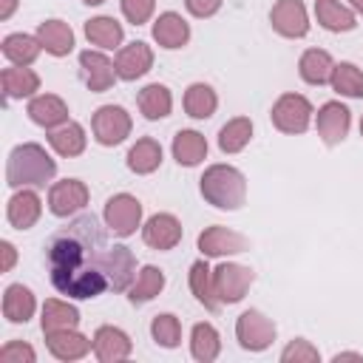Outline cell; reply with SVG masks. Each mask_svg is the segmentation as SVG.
<instances>
[{
	"label": "cell",
	"mask_w": 363,
	"mask_h": 363,
	"mask_svg": "<svg viewBox=\"0 0 363 363\" xmlns=\"http://www.w3.org/2000/svg\"><path fill=\"white\" fill-rule=\"evenodd\" d=\"M108 250V235L96 216L85 213L74 218L48 244V269L54 289L77 301L102 295L111 286L105 272Z\"/></svg>",
	"instance_id": "1"
},
{
	"label": "cell",
	"mask_w": 363,
	"mask_h": 363,
	"mask_svg": "<svg viewBox=\"0 0 363 363\" xmlns=\"http://www.w3.org/2000/svg\"><path fill=\"white\" fill-rule=\"evenodd\" d=\"M54 173H57V162L37 142L17 145L9 153V164H6L9 187H43L45 182L54 179Z\"/></svg>",
	"instance_id": "2"
},
{
	"label": "cell",
	"mask_w": 363,
	"mask_h": 363,
	"mask_svg": "<svg viewBox=\"0 0 363 363\" xmlns=\"http://www.w3.org/2000/svg\"><path fill=\"white\" fill-rule=\"evenodd\" d=\"M201 196L218 210H238L247 201V179L233 164H210L199 179Z\"/></svg>",
	"instance_id": "3"
},
{
	"label": "cell",
	"mask_w": 363,
	"mask_h": 363,
	"mask_svg": "<svg viewBox=\"0 0 363 363\" xmlns=\"http://www.w3.org/2000/svg\"><path fill=\"white\" fill-rule=\"evenodd\" d=\"M105 227L119 235V238H128L136 233V227L142 224V201L130 193H116L105 201Z\"/></svg>",
	"instance_id": "4"
},
{
	"label": "cell",
	"mask_w": 363,
	"mask_h": 363,
	"mask_svg": "<svg viewBox=\"0 0 363 363\" xmlns=\"http://www.w3.org/2000/svg\"><path fill=\"white\" fill-rule=\"evenodd\" d=\"M91 128H94V139L105 147H113V145H122L128 136H130V113L122 108V105H102L96 108L94 119H91Z\"/></svg>",
	"instance_id": "5"
},
{
	"label": "cell",
	"mask_w": 363,
	"mask_h": 363,
	"mask_svg": "<svg viewBox=\"0 0 363 363\" xmlns=\"http://www.w3.org/2000/svg\"><path fill=\"white\" fill-rule=\"evenodd\" d=\"M252 281H255V272L244 264L224 261L213 269V286H216V298L221 303H238L247 295V289L252 286Z\"/></svg>",
	"instance_id": "6"
},
{
	"label": "cell",
	"mask_w": 363,
	"mask_h": 363,
	"mask_svg": "<svg viewBox=\"0 0 363 363\" xmlns=\"http://www.w3.org/2000/svg\"><path fill=\"white\" fill-rule=\"evenodd\" d=\"M272 125L281 133H303L312 122V105L301 94H284L272 105Z\"/></svg>",
	"instance_id": "7"
},
{
	"label": "cell",
	"mask_w": 363,
	"mask_h": 363,
	"mask_svg": "<svg viewBox=\"0 0 363 363\" xmlns=\"http://www.w3.org/2000/svg\"><path fill=\"white\" fill-rule=\"evenodd\" d=\"M235 337L247 352H264L275 340V323L264 312L247 309L235 320Z\"/></svg>",
	"instance_id": "8"
},
{
	"label": "cell",
	"mask_w": 363,
	"mask_h": 363,
	"mask_svg": "<svg viewBox=\"0 0 363 363\" xmlns=\"http://www.w3.org/2000/svg\"><path fill=\"white\" fill-rule=\"evenodd\" d=\"M88 204V187L79 179H62L54 182L48 190V210L60 218H68L74 213H79Z\"/></svg>",
	"instance_id": "9"
},
{
	"label": "cell",
	"mask_w": 363,
	"mask_h": 363,
	"mask_svg": "<svg viewBox=\"0 0 363 363\" xmlns=\"http://www.w3.org/2000/svg\"><path fill=\"white\" fill-rule=\"evenodd\" d=\"M269 23L281 37L298 40L309 31V14L301 0H278L269 11Z\"/></svg>",
	"instance_id": "10"
},
{
	"label": "cell",
	"mask_w": 363,
	"mask_h": 363,
	"mask_svg": "<svg viewBox=\"0 0 363 363\" xmlns=\"http://www.w3.org/2000/svg\"><path fill=\"white\" fill-rule=\"evenodd\" d=\"M199 250L204 258H221V255H235V252H247L250 250V241L235 233V230H227V227H207L201 235H199Z\"/></svg>",
	"instance_id": "11"
},
{
	"label": "cell",
	"mask_w": 363,
	"mask_h": 363,
	"mask_svg": "<svg viewBox=\"0 0 363 363\" xmlns=\"http://www.w3.org/2000/svg\"><path fill=\"white\" fill-rule=\"evenodd\" d=\"M113 65H116V77H119V79L133 82V79H139V77H145V74L150 71V65H153V51H150V45L142 43V40L128 43V45L119 48Z\"/></svg>",
	"instance_id": "12"
},
{
	"label": "cell",
	"mask_w": 363,
	"mask_h": 363,
	"mask_svg": "<svg viewBox=\"0 0 363 363\" xmlns=\"http://www.w3.org/2000/svg\"><path fill=\"white\" fill-rule=\"evenodd\" d=\"M79 71H82V79L85 85L94 91V94H102L113 85L116 79V65L102 54V51H82L79 54Z\"/></svg>",
	"instance_id": "13"
},
{
	"label": "cell",
	"mask_w": 363,
	"mask_h": 363,
	"mask_svg": "<svg viewBox=\"0 0 363 363\" xmlns=\"http://www.w3.org/2000/svg\"><path fill=\"white\" fill-rule=\"evenodd\" d=\"M105 272H108V284L113 292H128L130 284L136 281V258L128 247L113 244L105 255Z\"/></svg>",
	"instance_id": "14"
},
{
	"label": "cell",
	"mask_w": 363,
	"mask_h": 363,
	"mask_svg": "<svg viewBox=\"0 0 363 363\" xmlns=\"http://www.w3.org/2000/svg\"><path fill=\"white\" fill-rule=\"evenodd\" d=\"M142 238L147 247L153 250H173L179 241H182V224L176 216L170 213H156L145 221L142 227Z\"/></svg>",
	"instance_id": "15"
},
{
	"label": "cell",
	"mask_w": 363,
	"mask_h": 363,
	"mask_svg": "<svg viewBox=\"0 0 363 363\" xmlns=\"http://www.w3.org/2000/svg\"><path fill=\"white\" fill-rule=\"evenodd\" d=\"M349 125H352V113H349L346 105H340V102L320 105V111H318V136L326 145L343 142L346 133H349Z\"/></svg>",
	"instance_id": "16"
},
{
	"label": "cell",
	"mask_w": 363,
	"mask_h": 363,
	"mask_svg": "<svg viewBox=\"0 0 363 363\" xmlns=\"http://www.w3.org/2000/svg\"><path fill=\"white\" fill-rule=\"evenodd\" d=\"M133 343L119 326H99L94 335V354L102 363H119L130 354Z\"/></svg>",
	"instance_id": "17"
},
{
	"label": "cell",
	"mask_w": 363,
	"mask_h": 363,
	"mask_svg": "<svg viewBox=\"0 0 363 363\" xmlns=\"http://www.w3.org/2000/svg\"><path fill=\"white\" fill-rule=\"evenodd\" d=\"M40 213H43L40 196H37L34 190H26V187L17 190V193L9 199V207H6V218H9V224H11L14 230H31V227L37 224Z\"/></svg>",
	"instance_id": "18"
},
{
	"label": "cell",
	"mask_w": 363,
	"mask_h": 363,
	"mask_svg": "<svg viewBox=\"0 0 363 363\" xmlns=\"http://www.w3.org/2000/svg\"><path fill=\"white\" fill-rule=\"evenodd\" d=\"M48 352L57 360H79L94 349V340L79 335L77 329H60V332H45Z\"/></svg>",
	"instance_id": "19"
},
{
	"label": "cell",
	"mask_w": 363,
	"mask_h": 363,
	"mask_svg": "<svg viewBox=\"0 0 363 363\" xmlns=\"http://www.w3.org/2000/svg\"><path fill=\"white\" fill-rule=\"evenodd\" d=\"M28 116H31V122H37L40 128L54 130V128H60V125L68 122V105H65L57 94H40V96H31V102H28Z\"/></svg>",
	"instance_id": "20"
},
{
	"label": "cell",
	"mask_w": 363,
	"mask_h": 363,
	"mask_svg": "<svg viewBox=\"0 0 363 363\" xmlns=\"http://www.w3.org/2000/svg\"><path fill=\"white\" fill-rule=\"evenodd\" d=\"M153 40L162 45V48H182V45H187V40H190V26H187V20L182 17V14H176V11H164V14H159L156 17V23H153Z\"/></svg>",
	"instance_id": "21"
},
{
	"label": "cell",
	"mask_w": 363,
	"mask_h": 363,
	"mask_svg": "<svg viewBox=\"0 0 363 363\" xmlns=\"http://www.w3.org/2000/svg\"><path fill=\"white\" fill-rule=\"evenodd\" d=\"M37 40L43 43V48L51 57H65V54L74 51V31L62 20H45V23H40Z\"/></svg>",
	"instance_id": "22"
},
{
	"label": "cell",
	"mask_w": 363,
	"mask_h": 363,
	"mask_svg": "<svg viewBox=\"0 0 363 363\" xmlns=\"http://www.w3.org/2000/svg\"><path fill=\"white\" fill-rule=\"evenodd\" d=\"M37 309V301H34V292L23 284H11L6 286L3 292V318L11 320V323H26Z\"/></svg>",
	"instance_id": "23"
},
{
	"label": "cell",
	"mask_w": 363,
	"mask_h": 363,
	"mask_svg": "<svg viewBox=\"0 0 363 363\" xmlns=\"http://www.w3.org/2000/svg\"><path fill=\"white\" fill-rule=\"evenodd\" d=\"M315 17L326 31H352L357 26V17L349 6L340 0H315Z\"/></svg>",
	"instance_id": "24"
},
{
	"label": "cell",
	"mask_w": 363,
	"mask_h": 363,
	"mask_svg": "<svg viewBox=\"0 0 363 363\" xmlns=\"http://www.w3.org/2000/svg\"><path fill=\"white\" fill-rule=\"evenodd\" d=\"M298 71H301V79H303V82H309V85H326V82L332 79L335 62H332L329 51H323V48H309V51L301 54Z\"/></svg>",
	"instance_id": "25"
},
{
	"label": "cell",
	"mask_w": 363,
	"mask_h": 363,
	"mask_svg": "<svg viewBox=\"0 0 363 363\" xmlns=\"http://www.w3.org/2000/svg\"><path fill=\"white\" fill-rule=\"evenodd\" d=\"M0 79H3L6 99H23V96H34V91H40V77L28 65L3 68V77Z\"/></svg>",
	"instance_id": "26"
},
{
	"label": "cell",
	"mask_w": 363,
	"mask_h": 363,
	"mask_svg": "<svg viewBox=\"0 0 363 363\" xmlns=\"http://www.w3.org/2000/svg\"><path fill=\"white\" fill-rule=\"evenodd\" d=\"M136 102H139V111L145 113V119H164L170 113V108H173V94H170L167 85L150 82V85H145L139 91Z\"/></svg>",
	"instance_id": "27"
},
{
	"label": "cell",
	"mask_w": 363,
	"mask_h": 363,
	"mask_svg": "<svg viewBox=\"0 0 363 363\" xmlns=\"http://www.w3.org/2000/svg\"><path fill=\"white\" fill-rule=\"evenodd\" d=\"M207 156V139L199 130H179L173 136V159L184 167H196Z\"/></svg>",
	"instance_id": "28"
},
{
	"label": "cell",
	"mask_w": 363,
	"mask_h": 363,
	"mask_svg": "<svg viewBox=\"0 0 363 363\" xmlns=\"http://www.w3.org/2000/svg\"><path fill=\"white\" fill-rule=\"evenodd\" d=\"M162 289H164V272H162L159 267L147 264V267H142V269H139L136 281L130 284V289H128V301L139 306V303L153 301Z\"/></svg>",
	"instance_id": "29"
},
{
	"label": "cell",
	"mask_w": 363,
	"mask_h": 363,
	"mask_svg": "<svg viewBox=\"0 0 363 363\" xmlns=\"http://www.w3.org/2000/svg\"><path fill=\"white\" fill-rule=\"evenodd\" d=\"M43 332H60V329H77L79 323V312L77 306H71L68 301H57V298H48L43 303Z\"/></svg>",
	"instance_id": "30"
},
{
	"label": "cell",
	"mask_w": 363,
	"mask_h": 363,
	"mask_svg": "<svg viewBox=\"0 0 363 363\" xmlns=\"http://www.w3.org/2000/svg\"><path fill=\"white\" fill-rule=\"evenodd\" d=\"M159 164H162V145L156 139H150V136L136 139V145L128 150V167L133 173H139V176L153 173Z\"/></svg>",
	"instance_id": "31"
},
{
	"label": "cell",
	"mask_w": 363,
	"mask_h": 363,
	"mask_svg": "<svg viewBox=\"0 0 363 363\" xmlns=\"http://www.w3.org/2000/svg\"><path fill=\"white\" fill-rule=\"evenodd\" d=\"M85 37H88L91 45H99V48L111 51V48L122 45L125 31L113 17H94V20L85 23Z\"/></svg>",
	"instance_id": "32"
},
{
	"label": "cell",
	"mask_w": 363,
	"mask_h": 363,
	"mask_svg": "<svg viewBox=\"0 0 363 363\" xmlns=\"http://www.w3.org/2000/svg\"><path fill=\"white\" fill-rule=\"evenodd\" d=\"M43 51V43L31 34H9L3 40V57L11 65H31Z\"/></svg>",
	"instance_id": "33"
},
{
	"label": "cell",
	"mask_w": 363,
	"mask_h": 363,
	"mask_svg": "<svg viewBox=\"0 0 363 363\" xmlns=\"http://www.w3.org/2000/svg\"><path fill=\"white\" fill-rule=\"evenodd\" d=\"M218 108V96L207 82H193L184 91V111L193 119H210Z\"/></svg>",
	"instance_id": "34"
},
{
	"label": "cell",
	"mask_w": 363,
	"mask_h": 363,
	"mask_svg": "<svg viewBox=\"0 0 363 363\" xmlns=\"http://www.w3.org/2000/svg\"><path fill=\"white\" fill-rule=\"evenodd\" d=\"M48 145L60 156H68V159L71 156H79L85 150V130L77 122H65V125H60V128H54L48 133Z\"/></svg>",
	"instance_id": "35"
},
{
	"label": "cell",
	"mask_w": 363,
	"mask_h": 363,
	"mask_svg": "<svg viewBox=\"0 0 363 363\" xmlns=\"http://www.w3.org/2000/svg\"><path fill=\"white\" fill-rule=\"evenodd\" d=\"M190 289H193L196 301H199L204 309L216 312V309L221 306V301L216 298V286H213V269L207 267V261H196V264L190 267Z\"/></svg>",
	"instance_id": "36"
},
{
	"label": "cell",
	"mask_w": 363,
	"mask_h": 363,
	"mask_svg": "<svg viewBox=\"0 0 363 363\" xmlns=\"http://www.w3.org/2000/svg\"><path fill=\"white\" fill-rule=\"evenodd\" d=\"M221 352V340H218V332L216 326L210 323H196L193 332H190V354L199 360V363H210L216 360Z\"/></svg>",
	"instance_id": "37"
},
{
	"label": "cell",
	"mask_w": 363,
	"mask_h": 363,
	"mask_svg": "<svg viewBox=\"0 0 363 363\" xmlns=\"http://www.w3.org/2000/svg\"><path fill=\"white\" fill-rule=\"evenodd\" d=\"M250 139H252V122L247 116H235L227 125H221V130H218L221 153H238V150L247 147Z\"/></svg>",
	"instance_id": "38"
},
{
	"label": "cell",
	"mask_w": 363,
	"mask_h": 363,
	"mask_svg": "<svg viewBox=\"0 0 363 363\" xmlns=\"http://www.w3.org/2000/svg\"><path fill=\"white\" fill-rule=\"evenodd\" d=\"M329 85H332L340 96L360 99V96H363V71H360L354 62H337L335 71H332Z\"/></svg>",
	"instance_id": "39"
},
{
	"label": "cell",
	"mask_w": 363,
	"mask_h": 363,
	"mask_svg": "<svg viewBox=\"0 0 363 363\" xmlns=\"http://www.w3.org/2000/svg\"><path fill=\"white\" fill-rule=\"evenodd\" d=\"M150 335H153V340H156L159 346H164V349H176V346H179V340H182L179 318H176V315H170V312L156 315V318L150 320Z\"/></svg>",
	"instance_id": "40"
},
{
	"label": "cell",
	"mask_w": 363,
	"mask_h": 363,
	"mask_svg": "<svg viewBox=\"0 0 363 363\" xmlns=\"http://www.w3.org/2000/svg\"><path fill=\"white\" fill-rule=\"evenodd\" d=\"M281 360H284V363H315V360H320V354H318V349H315L309 340L295 337V340L281 352Z\"/></svg>",
	"instance_id": "41"
},
{
	"label": "cell",
	"mask_w": 363,
	"mask_h": 363,
	"mask_svg": "<svg viewBox=\"0 0 363 363\" xmlns=\"http://www.w3.org/2000/svg\"><path fill=\"white\" fill-rule=\"evenodd\" d=\"M153 9H156V0H122V14L133 26L147 23L150 14H153Z\"/></svg>",
	"instance_id": "42"
},
{
	"label": "cell",
	"mask_w": 363,
	"mask_h": 363,
	"mask_svg": "<svg viewBox=\"0 0 363 363\" xmlns=\"http://www.w3.org/2000/svg\"><path fill=\"white\" fill-rule=\"evenodd\" d=\"M0 360H3V363H34L37 354H34V349H31L28 343H23V340H9V343L0 349Z\"/></svg>",
	"instance_id": "43"
},
{
	"label": "cell",
	"mask_w": 363,
	"mask_h": 363,
	"mask_svg": "<svg viewBox=\"0 0 363 363\" xmlns=\"http://www.w3.org/2000/svg\"><path fill=\"white\" fill-rule=\"evenodd\" d=\"M184 9H187L193 17L204 20V17H213V14L221 9V0H184Z\"/></svg>",
	"instance_id": "44"
},
{
	"label": "cell",
	"mask_w": 363,
	"mask_h": 363,
	"mask_svg": "<svg viewBox=\"0 0 363 363\" xmlns=\"http://www.w3.org/2000/svg\"><path fill=\"white\" fill-rule=\"evenodd\" d=\"M0 252H3V264H0V269H3V272H11V267H14V261H17V250H14V244H11V241H0Z\"/></svg>",
	"instance_id": "45"
},
{
	"label": "cell",
	"mask_w": 363,
	"mask_h": 363,
	"mask_svg": "<svg viewBox=\"0 0 363 363\" xmlns=\"http://www.w3.org/2000/svg\"><path fill=\"white\" fill-rule=\"evenodd\" d=\"M17 9V0H0V20H9Z\"/></svg>",
	"instance_id": "46"
},
{
	"label": "cell",
	"mask_w": 363,
	"mask_h": 363,
	"mask_svg": "<svg viewBox=\"0 0 363 363\" xmlns=\"http://www.w3.org/2000/svg\"><path fill=\"white\" fill-rule=\"evenodd\" d=\"M332 360H335V363H340V360H363V357H360L357 352H337Z\"/></svg>",
	"instance_id": "47"
},
{
	"label": "cell",
	"mask_w": 363,
	"mask_h": 363,
	"mask_svg": "<svg viewBox=\"0 0 363 363\" xmlns=\"http://www.w3.org/2000/svg\"><path fill=\"white\" fill-rule=\"evenodd\" d=\"M349 6H352L357 14H363V0H349Z\"/></svg>",
	"instance_id": "48"
},
{
	"label": "cell",
	"mask_w": 363,
	"mask_h": 363,
	"mask_svg": "<svg viewBox=\"0 0 363 363\" xmlns=\"http://www.w3.org/2000/svg\"><path fill=\"white\" fill-rule=\"evenodd\" d=\"M85 6H99V3H105V0H82Z\"/></svg>",
	"instance_id": "49"
},
{
	"label": "cell",
	"mask_w": 363,
	"mask_h": 363,
	"mask_svg": "<svg viewBox=\"0 0 363 363\" xmlns=\"http://www.w3.org/2000/svg\"><path fill=\"white\" fill-rule=\"evenodd\" d=\"M360 136H363V119H360Z\"/></svg>",
	"instance_id": "50"
}]
</instances>
